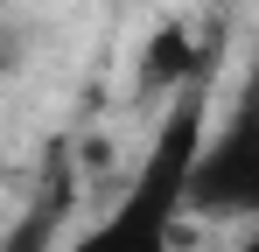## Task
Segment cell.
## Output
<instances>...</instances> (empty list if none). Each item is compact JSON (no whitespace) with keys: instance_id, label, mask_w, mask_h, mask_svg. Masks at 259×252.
I'll use <instances>...</instances> for the list:
<instances>
[{"instance_id":"obj_1","label":"cell","mask_w":259,"mask_h":252,"mask_svg":"<svg viewBox=\"0 0 259 252\" xmlns=\"http://www.w3.org/2000/svg\"><path fill=\"white\" fill-rule=\"evenodd\" d=\"M210 98H203V77L182 91L154 147L140 154L119 196L105 203V217H91L77 231H63L56 252H182V231H189V175H196V154H203V133H210Z\"/></svg>"},{"instance_id":"obj_5","label":"cell","mask_w":259,"mask_h":252,"mask_svg":"<svg viewBox=\"0 0 259 252\" xmlns=\"http://www.w3.org/2000/svg\"><path fill=\"white\" fill-rule=\"evenodd\" d=\"M245 252H259V238H252V245H245Z\"/></svg>"},{"instance_id":"obj_3","label":"cell","mask_w":259,"mask_h":252,"mask_svg":"<svg viewBox=\"0 0 259 252\" xmlns=\"http://www.w3.org/2000/svg\"><path fill=\"white\" fill-rule=\"evenodd\" d=\"M63 210H70V182L49 175L42 189L28 196V210L14 217V231L0 238V252H56L63 245Z\"/></svg>"},{"instance_id":"obj_4","label":"cell","mask_w":259,"mask_h":252,"mask_svg":"<svg viewBox=\"0 0 259 252\" xmlns=\"http://www.w3.org/2000/svg\"><path fill=\"white\" fill-rule=\"evenodd\" d=\"M196 49H189V28L182 21H161V35L147 42V63H140V91H161L168 98L175 84H196Z\"/></svg>"},{"instance_id":"obj_2","label":"cell","mask_w":259,"mask_h":252,"mask_svg":"<svg viewBox=\"0 0 259 252\" xmlns=\"http://www.w3.org/2000/svg\"><path fill=\"white\" fill-rule=\"evenodd\" d=\"M189 217L259 224V77L238 98V112L217 133H203V154L189 175Z\"/></svg>"}]
</instances>
